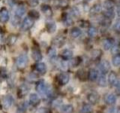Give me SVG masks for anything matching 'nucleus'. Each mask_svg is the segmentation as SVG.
Instances as JSON below:
<instances>
[{
  "mask_svg": "<svg viewBox=\"0 0 120 113\" xmlns=\"http://www.w3.org/2000/svg\"><path fill=\"white\" fill-rule=\"evenodd\" d=\"M35 89L38 93H39L44 97L50 98L52 93V90L50 86L47 82H45L44 80H40L38 81L36 84Z\"/></svg>",
  "mask_w": 120,
  "mask_h": 113,
  "instance_id": "nucleus-1",
  "label": "nucleus"
},
{
  "mask_svg": "<svg viewBox=\"0 0 120 113\" xmlns=\"http://www.w3.org/2000/svg\"><path fill=\"white\" fill-rule=\"evenodd\" d=\"M29 63V58L26 54H20L16 60V63L18 68L25 69Z\"/></svg>",
  "mask_w": 120,
  "mask_h": 113,
  "instance_id": "nucleus-2",
  "label": "nucleus"
},
{
  "mask_svg": "<svg viewBox=\"0 0 120 113\" xmlns=\"http://www.w3.org/2000/svg\"><path fill=\"white\" fill-rule=\"evenodd\" d=\"M34 24V20L33 19H32L31 17H26L23 21H22V24H21V27H20V29L22 30V31H27V30L30 29L32 26Z\"/></svg>",
  "mask_w": 120,
  "mask_h": 113,
  "instance_id": "nucleus-3",
  "label": "nucleus"
},
{
  "mask_svg": "<svg viewBox=\"0 0 120 113\" xmlns=\"http://www.w3.org/2000/svg\"><path fill=\"white\" fill-rule=\"evenodd\" d=\"M2 105L3 107L5 108V109H8L11 107V105H13L14 103V99L11 95H6L5 97H3L2 100Z\"/></svg>",
  "mask_w": 120,
  "mask_h": 113,
  "instance_id": "nucleus-4",
  "label": "nucleus"
},
{
  "mask_svg": "<svg viewBox=\"0 0 120 113\" xmlns=\"http://www.w3.org/2000/svg\"><path fill=\"white\" fill-rule=\"evenodd\" d=\"M98 68L101 74L106 75L110 69V64L107 60H102V61L99 63Z\"/></svg>",
  "mask_w": 120,
  "mask_h": 113,
  "instance_id": "nucleus-5",
  "label": "nucleus"
},
{
  "mask_svg": "<svg viewBox=\"0 0 120 113\" xmlns=\"http://www.w3.org/2000/svg\"><path fill=\"white\" fill-rule=\"evenodd\" d=\"M108 82L110 83V85H111L112 86H116V87L119 86L120 84V81L117 77V75L115 73H113V72H111V73H110V74H109Z\"/></svg>",
  "mask_w": 120,
  "mask_h": 113,
  "instance_id": "nucleus-6",
  "label": "nucleus"
},
{
  "mask_svg": "<svg viewBox=\"0 0 120 113\" xmlns=\"http://www.w3.org/2000/svg\"><path fill=\"white\" fill-rule=\"evenodd\" d=\"M69 75L66 73H62L57 76V81L59 83V85H65L68 84L69 81Z\"/></svg>",
  "mask_w": 120,
  "mask_h": 113,
  "instance_id": "nucleus-7",
  "label": "nucleus"
},
{
  "mask_svg": "<svg viewBox=\"0 0 120 113\" xmlns=\"http://www.w3.org/2000/svg\"><path fill=\"white\" fill-rule=\"evenodd\" d=\"M41 102V99L39 96L36 93H31L29 96V103L30 105H32V106H36Z\"/></svg>",
  "mask_w": 120,
  "mask_h": 113,
  "instance_id": "nucleus-8",
  "label": "nucleus"
},
{
  "mask_svg": "<svg viewBox=\"0 0 120 113\" xmlns=\"http://www.w3.org/2000/svg\"><path fill=\"white\" fill-rule=\"evenodd\" d=\"M9 20V12L6 8H2L0 10V21L6 23Z\"/></svg>",
  "mask_w": 120,
  "mask_h": 113,
  "instance_id": "nucleus-9",
  "label": "nucleus"
},
{
  "mask_svg": "<svg viewBox=\"0 0 120 113\" xmlns=\"http://www.w3.org/2000/svg\"><path fill=\"white\" fill-rule=\"evenodd\" d=\"M41 11L46 15V17H51L52 16V8L49 5H46V4H44L41 6Z\"/></svg>",
  "mask_w": 120,
  "mask_h": 113,
  "instance_id": "nucleus-10",
  "label": "nucleus"
},
{
  "mask_svg": "<svg viewBox=\"0 0 120 113\" xmlns=\"http://www.w3.org/2000/svg\"><path fill=\"white\" fill-rule=\"evenodd\" d=\"M30 88L28 87L27 85H22L20 86V88L18 89V96L20 98L23 97L24 96H26V94L28 93V92L29 91Z\"/></svg>",
  "mask_w": 120,
  "mask_h": 113,
  "instance_id": "nucleus-11",
  "label": "nucleus"
},
{
  "mask_svg": "<svg viewBox=\"0 0 120 113\" xmlns=\"http://www.w3.org/2000/svg\"><path fill=\"white\" fill-rule=\"evenodd\" d=\"M104 102L108 105H113L116 102V97L112 93H107L104 97Z\"/></svg>",
  "mask_w": 120,
  "mask_h": 113,
  "instance_id": "nucleus-12",
  "label": "nucleus"
},
{
  "mask_svg": "<svg viewBox=\"0 0 120 113\" xmlns=\"http://www.w3.org/2000/svg\"><path fill=\"white\" fill-rule=\"evenodd\" d=\"M32 56L33 60L36 62H39L42 60V54H41V51L38 48H34L32 51Z\"/></svg>",
  "mask_w": 120,
  "mask_h": 113,
  "instance_id": "nucleus-13",
  "label": "nucleus"
},
{
  "mask_svg": "<svg viewBox=\"0 0 120 113\" xmlns=\"http://www.w3.org/2000/svg\"><path fill=\"white\" fill-rule=\"evenodd\" d=\"M88 100L89 103H91L92 104H96L99 100V97L98 94L95 92H92L90 93L88 95Z\"/></svg>",
  "mask_w": 120,
  "mask_h": 113,
  "instance_id": "nucleus-14",
  "label": "nucleus"
},
{
  "mask_svg": "<svg viewBox=\"0 0 120 113\" xmlns=\"http://www.w3.org/2000/svg\"><path fill=\"white\" fill-rule=\"evenodd\" d=\"M88 78L91 81H95L98 78V73L95 69H91L88 73Z\"/></svg>",
  "mask_w": 120,
  "mask_h": 113,
  "instance_id": "nucleus-15",
  "label": "nucleus"
},
{
  "mask_svg": "<svg viewBox=\"0 0 120 113\" xmlns=\"http://www.w3.org/2000/svg\"><path fill=\"white\" fill-rule=\"evenodd\" d=\"M26 13V8L23 5H19L16 11H15V14H14V17H16L17 18L20 19V17H22Z\"/></svg>",
  "mask_w": 120,
  "mask_h": 113,
  "instance_id": "nucleus-16",
  "label": "nucleus"
},
{
  "mask_svg": "<svg viewBox=\"0 0 120 113\" xmlns=\"http://www.w3.org/2000/svg\"><path fill=\"white\" fill-rule=\"evenodd\" d=\"M35 70L40 74H44L47 71V66L44 63H38L35 65Z\"/></svg>",
  "mask_w": 120,
  "mask_h": 113,
  "instance_id": "nucleus-17",
  "label": "nucleus"
},
{
  "mask_svg": "<svg viewBox=\"0 0 120 113\" xmlns=\"http://www.w3.org/2000/svg\"><path fill=\"white\" fill-rule=\"evenodd\" d=\"M101 11V5L100 4H96V5H94L91 8V9H90V11H89V14H90V15H92V16H94V15H96L98 13H100Z\"/></svg>",
  "mask_w": 120,
  "mask_h": 113,
  "instance_id": "nucleus-18",
  "label": "nucleus"
},
{
  "mask_svg": "<svg viewBox=\"0 0 120 113\" xmlns=\"http://www.w3.org/2000/svg\"><path fill=\"white\" fill-rule=\"evenodd\" d=\"M46 29H47V31L49 33H53L56 30V25L55 23L52 21L47 22L46 24Z\"/></svg>",
  "mask_w": 120,
  "mask_h": 113,
  "instance_id": "nucleus-19",
  "label": "nucleus"
},
{
  "mask_svg": "<svg viewBox=\"0 0 120 113\" xmlns=\"http://www.w3.org/2000/svg\"><path fill=\"white\" fill-rule=\"evenodd\" d=\"M60 110L62 113H72L74 111V108L70 104H65L60 106Z\"/></svg>",
  "mask_w": 120,
  "mask_h": 113,
  "instance_id": "nucleus-20",
  "label": "nucleus"
},
{
  "mask_svg": "<svg viewBox=\"0 0 120 113\" xmlns=\"http://www.w3.org/2000/svg\"><path fill=\"white\" fill-rule=\"evenodd\" d=\"M113 46V40L111 39H107L104 41L103 43V48L104 50L108 51L110 49L112 48V47Z\"/></svg>",
  "mask_w": 120,
  "mask_h": 113,
  "instance_id": "nucleus-21",
  "label": "nucleus"
},
{
  "mask_svg": "<svg viewBox=\"0 0 120 113\" xmlns=\"http://www.w3.org/2000/svg\"><path fill=\"white\" fill-rule=\"evenodd\" d=\"M62 56L65 60H70L73 56V51L70 49H65L62 52Z\"/></svg>",
  "mask_w": 120,
  "mask_h": 113,
  "instance_id": "nucleus-22",
  "label": "nucleus"
},
{
  "mask_svg": "<svg viewBox=\"0 0 120 113\" xmlns=\"http://www.w3.org/2000/svg\"><path fill=\"white\" fill-rule=\"evenodd\" d=\"M97 80H98V85L101 87H105L107 85V78L104 74H101L98 75V78Z\"/></svg>",
  "mask_w": 120,
  "mask_h": 113,
  "instance_id": "nucleus-23",
  "label": "nucleus"
},
{
  "mask_svg": "<svg viewBox=\"0 0 120 113\" xmlns=\"http://www.w3.org/2000/svg\"><path fill=\"white\" fill-rule=\"evenodd\" d=\"M115 4L112 0H106L104 3V8L105 10H113Z\"/></svg>",
  "mask_w": 120,
  "mask_h": 113,
  "instance_id": "nucleus-24",
  "label": "nucleus"
},
{
  "mask_svg": "<svg viewBox=\"0 0 120 113\" xmlns=\"http://www.w3.org/2000/svg\"><path fill=\"white\" fill-rule=\"evenodd\" d=\"M81 34H82L81 30L78 27H74L71 31V36L72 38H74V39H76V38H78L79 36H80Z\"/></svg>",
  "mask_w": 120,
  "mask_h": 113,
  "instance_id": "nucleus-25",
  "label": "nucleus"
},
{
  "mask_svg": "<svg viewBox=\"0 0 120 113\" xmlns=\"http://www.w3.org/2000/svg\"><path fill=\"white\" fill-rule=\"evenodd\" d=\"M28 108V103L27 102H24V103H22L18 105L17 108V112L18 113H24L26 109Z\"/></svg>",
  "mask_w": 120,
  "mask_h": 113,
  "instance_id": "nucleus-26",
  "label": "nucleus"
},
{
  "mask_svg": "<svg viewBox=\"0 0 120 113\" xmlns=\"http://www.w3.org/2000/svg\"><path fill=\"white\" fill-rule=\"evenodd\" d=\"M103 14H104V17L110 19V20H111V19H112L115 17L114 10H105Z\"/></svg>",
  "mask_w": 120,
  "mask_h": 113,
  "instance_id": "nucleus-27",
  "label": "nucleus"
},
{
  "mask_svg": "<svg viewBox=\"0 0 120 113\" xmlns=\"http://www.w3.org/2000/svg\"><path fill=\"white\" fill-rule=\"evenodd\" d=\"M92 111V106L89 104H84L81 108V113H91Z\"/></svg>",
  "mask_w": 120,
  "mask_h": 113,
  "instance_id": "nucleus-28",
  "label": "nucleus"
},
{
  "mask_svg": "<svg viewBox=\"0 0 120 113\" xmlns=\"http://www.w3.org/2000/svg\"><path fill=\"white\" fill-rule=\"evenodd\" d=\"M28 15H29V17H31L32 19H33V20L34 19H38L40 17V14H39L38 11H36V10L29 11Z\"/></svg>",
  "mask_w": 120,
  "mask_h": 113,
  "instance_id": "nucleus-29",
  "label": "nucleus"
},
{
  "mask_svg": "<svg viewBox=\"0 0 120 113\" xmlns=\"http://www.w3.org/2000/svg\"><path fill=\"white\" fill-rule=\"evenodd\" d=\"M112 62L114 66L118 67L120 66V54L115 55L112 59Z\"/></svg>",
  "mask_w": 120,
  "mask_h": 113,
  "instance_id": "nucleus-30",
  "label": "nucleus"
},
{
  "mask_svg": "<svg viewBox=\"0 0 120 113\" xmlns=\"http://www.w3.org/2000/svg\"><path fill=\"white\" fill-rule=\"evenodd\" d=\"M47 54H48V56L51 60H53L56 56V50L53 48H50L47 51Z\"/></svg>",
  "mask_w": 120,
  "mask_h": 113,
  "instance_id": "nucleus-31",
  "label": "nucleus"
},
{
  "mask_svg": "<svg viewBox=\"0 0 120 113\" xmlns=\"http://www.w3.org/2000/svg\"><path fill=\"white\" fill-rule=\"evenodd\" d=\"M97 33H98V31H97V29L95 27H94V26H91V27L89 28V29H88L89 36L95 37V36H97Z\"/></svg>",
  "mask_w": 120,
  "mask_h": 113,
  "instance_id": "nucleus-32",
  "label": "nucleus"
},
{
  "mask_svg": "<svg viewBox=\"0 0 120 113\" xmlns=\"http://www.w3.org/2000/svg\"><path fill=\"white\" fill-rule=\"evenodd\" d=\"M72 23H73V20H72V19L71 18L70 16H68V15H65V17H63V24L66 25V26H70L72 24Z\"/></svg>",
  "mask_w": 120,
  "mask_h": 113,
  "instance_id": "nucleus-33",
  "label": "nucleus"
},
{
  "mask_svg": "<svg viewBox=\"0 0 120 113\" xmlns=\"http://www.w3.org/2000/svg\"><path fill=\"white\" fill-rule=\"evenodd\" d=\"M64 43H65V41H64L62 38H56L53 40V44L58 47H61Z\"/></svg>",
  "mask_w": 120,
  "mask_h": 113,
  "instance_id": "nucleus-34",
  "label": "nucleus"
},
{
  "mask_svg": "<svg viewBox=\"0 0 120 113\" xmlns=\"http://www.w3.org/2000/svg\"><path fill=\"white\" fill-rule=\"evenodd\" d=\"M80 62H81L80 58V57H76V58H74V59H72V60H71V61H70V64L72 66L75 67V66H78L79 64L80 63Z\"/></svg>",
  "mask_w": 120,
  "mask_h": 113,
  "instance_id": "nucleus-35",
  "label": "nucleus"
},
{
  "mask_svg": "<svg viewBox=\"0 0 120 113\" xmlns=\"http://www.w3.org/2000/svg\"><path fill=\"white\" fill-rule=\"evenodd\" d=\"M113 29L116 32L120 33V19L117 20L116 22L115 23L114 26H113Z\"/></svg>",
  "mask_w": 120,
  "mask_h": 113,
  "instance_id": "nucleus-36",
  "label": "nucleus"
},
{
  "mask_svg": "<svg viewBox=\"0 0 120 113\" xmlns=\"http://www.w3.org/2000/svg\"><path fill=\"white\" fill-rule=\"evenodd\" d=\"M27 3L30 7H36L39 4V0H27Z\"/></svg>",
  "mask_w": 120,
  "mask_h": 113,
  "instance_id": "nucleus-37",
  "label": "nucleus"
},
{
  "mask_svg": "<svg viewBox=\"0 0 120 113\" xmlns=\"http://www.w3.org/2000/svg\"><path fill=\"white\" fill-rule=\"evenodd\" d=\"M62 101L61 100H59V99H57V100H55L53 102H52V106L55 107V108H57V107H60V105H62Z\"/></svg>",
  "mask_w": 120,
  "mask_h": 113,
  "instance_id": "nucleus-38",
  "label": "nucleus"
},
{
  "mask_svg": "<svg viewBox=\"0 0 120 113\" xmlns=\"http://www.w3.org/2000/svg\"><path fill=\"white\" fill-rule=\"evenodd\" d=\"M71 15H73L74 17H79L80 16V11H79L77 8H73L71 9Z\"/></svg>",
  "mask_w": 120,
  "mask_h": 113,
  "instance_id": "nucleus-39",
  "label": "nucleus"
},
{
  "mask_svg": "<svg viewBox=\"0 0 120 113\" xmlns=\"http://www.w3.org/2000/svg\"><path fill=\"white\" fill-rule=\"evenodd\" d=\"M39 113H52L50 109H49L47 108H41L38 110Z\"/></svg>",
  "mask_w": 120,
  "mask_h": 113,
  "instance_id": "nucleus-40",
  "label": "nucleus"
},
{
  "mask_svg": "<svg viewBox=\"0 0 120 113\" xmlns=\"http://www.w3.org/2000/svg\"><path fill=\"white\" fill-rule=\"evenodd\" d=\"M116 112H117V109H116L115 107H111L107 111L108 113H116Z\"/></svg>",
  "mask_w": 120,
  "mask_h": 113,
  "instance_id": "nucleus-41",
  "label": "nucleus"
},
{
  "mask_svg": "<svg viewBox=\"0 0 120 113\" xmlns=\"http://www.w3.org/2000/svg\"><path fill=\"white\" fill-rule=\"evenodd\" d=\"M16 39H17V38L15 36H11L9 38V42H11V44H14L15 41H16Z\"/></svg>",
  "mask_w": 120,
  "mask_h": 113,
  "instance_id": "nucleus-42",
  "label": "nucleus"
},
{
  "mask_svg": "<svg viewBox=\"0 0 120 113\" xmlns=\"http://www.w3.org/2000/svg\"><path fill=\"white\" fill-rule=\"evenodd\" d=\"M119 48L117 47H112V54H117Z\"/></svg>",
  "mask_w": 120,
  "mask_h": 113,
  "instance_id": "nucleus-43",
  "label": "nucleus"
},
{
  "mask_svg": "<svg viewBox=\"0 0 120 113\" xmlns=\"http://www.w3.org/2000/svg\"><path fill=\"white\" fill-rule=\"evenodd\" d=\"M116 13H117V15L120 17V5L117 8V9H116Z\"/></svg>",
  "mask_w": 120,
  "mask_h": 113,
  "instance_id": "nucleus-44",
  "label": "nucleus"
},
{
  "mask_svg": "<svg viewBox=\"0 0 120 113\" xmlns=\"http://www.w3.org/2000/svg\"><path fill=\"white\" fill-rule=\"evenodd\" d=\"M88 2H91V1H92V0H87Z\"/></svg>",
  "mask_w": 120,
  "mask_h": 113,
  "instance_id": "nucleus-45",
  "label": "nucleus"
},
{
  "mask_svg": "<svg viewBox=\"0 0 120 113\" xmlns=\"http://www.w3.org/2000/svg\"><path fill=\"white\" fill-rule=\"evenodd\" d=\"M43 1H48V0H43Z\"/></svg>",
  "mask_w": 120,
  "mask_h": 113,
  "instance_id": "nucleus-46",
  "label": "nucleus"
}]
</instances>
